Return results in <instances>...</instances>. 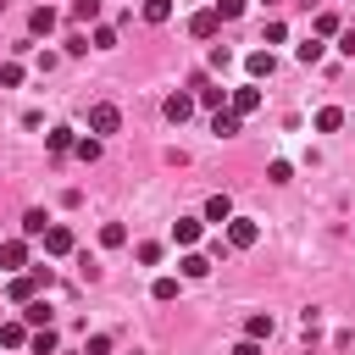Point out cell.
Wrapping results in <instances>:
<instances>
[{
    "label": "cell",
    "mask_w": 355,
    "mask_h": 355,
    "mask_svg": "<svg viewBox=\"0 0 355 355\" xmlns=\"http://www.w3.org/2000/svg\"><path fill=\"white\" fill-rule=\"evenodd\" d=\"M122 128V111L111 105V100H100V105H89V133L100 139V133H116Z\"/></svg>",
    "instance_id": "obj_1"
},
{
    "label": "cell",
    "mask_w": 355,
    "mask_h": 355,
    "mask_svg": "<svg viewBox=\"0 0 355 355\" xmlns=\"http://www.w3.org/2000/svg\"><path fill=\"white\" fill-rule=\"evenodd\" d=\"M200 233H205V216H178L172 222V244H183V250H194Z\"/></svg>",
    "instance_id": "obj_2"
},
{
    "label": "cell",
    "mask_w": 355,
    "mask_h": 355,
    "mask_svg": "<svg viewBox=\"0 0 355 355\" xmlns=\"http://www.w3.org/2000/svg\"><path fill=\"white\" fill-rule=\"evenodd\" d=\"M255 239H261V222H250V216H233V222H227V244H233V250H250Z\"/></svg>",
    "instance_id": "obj_3"
},
{
    "label": "cell",
    "mask_w": 355,
    "mask_h": 355,
    "mask_svg": "<svg viewBox=\"0 0 355 355\" xmlns=\"http://www.w3.org/2000/svg\"><path fill=\"white\" fill-rule=\"evenodd\" d=\"M161 116H166V122H178V128H183V122H189V116H194V94H166V105H161Z\"/></svg>",
    "instance_id": "obj_4"
},
{
    "label": "cell",
    "mask_w": 355,
    "mask_h": 355,
    "mask_svg": "<svg viewBox=\"0 0 355 355\" xmlns=\"http://www.w3.org/2000/svg\"><path fill=\"white\" fill-rule=\"evenodd\" d=\"M244 72H250V78H272V72H277V55H272V50H250V55H244Z\"/></svg>",
    "instance_id": "obj_5"
},
{
    "label": "cell",
    "mask_w": 355,
    "mask_h": 355,
    "mask_svg": "<svg viewBox=\"0 0 355 355\" xmlns=\"http://www.w3.org/2000/svg\"><path fill=\"white\" fill-rule=\"evenodd\" d=\"M255 105H261V89H255V83H244V89L227 94V111H239V116H250Z\"/></svg>",
    "instance_id": "obj_6"
},
{
    "label": "cell",
    "mask_w": 355,
    "mask_h": 355,
    "mask_svg": "<svg viewBox=\"0 0 355 355\" xmlns=\"http://www.w3.org/2000/svg\"><path fill=\"white\" fill-rule=\"evenodd\" d=\"M44 255H72V227L50 222V233H44Z\"/></svg>",
    "instance_id": "obj_7"
},
{
    "label": "cell",
    "mask_w": 355,
    "mask_h": 355,
    "mask_svg": "<svg viewBox=\"0 0 355 355\" xmlns=\"http://www.w3.org/2000/svg\"><path fill=\"white\" fill-rule=\"evenodd\" d=\"M0 266H6V272H22V266H28V244H22V239H6V244H0Z\"/></svg>",
    "instance_id": "obj_8"
},
{
    "label": "cell",
    "mask_w": 355,
    "mask_h": 355,
    "mask_svg": "<svg viewBox=\"0 0 355 355\" xmlns=\"http://www.w3.org/2000/svg\"><path fill=\"white\" fill-rule=\"evenodd\" d=\"M216 28H222L216 11H194V17H189V33H194V39H216Z\"/></svg>",
    "instance_id": "obj_9"
},
{
    "label": "cell",
    "mask_w": 355,
    "mask_h": 355,
    "mask_svg": "<svg viewBox=\"0 0 355 355\" xmlns=\"http://www.w3.org/2000/svg\"><path fill=\"white\" fill-rule=\"evenodd\" d=\"M39 288H44V283H39L33 272H28V277H11V288H6V294H11L17 305H28V300H39Z\"/></svg>",
    "instance_id": "obj_10"
},
{
    "label": "cell",
    "mask_w": 355,
    "mask_h": 355,
    "mask_svg": "<svg viewBox=\"0 0 355 355\" xmlns=\"http://www.w3.org/2000/svg\"><path fill=\"white\" fill-rule=\"evenodd\" d=\"M205 222H222V227H227V222H233V200H227V194H211V200H205Z\"/></svg>",
    "instance_id": "obj_11"
},
{
    "label": "cell",
    "mask_w": 355,
    "mask_h": 355,
    "mask_svg": "<svg viewBox=\"0 0 355 355\" xmlns=\"http://www.w3.org/2000/svg\"><path fill=\"white\" fill-rule=\"evenodd\" d=\"M50 316H55L50 300H28V305H22V322H28V327H50Z\"/></svg>",
    "instance_id": "obj_12"
},
{
    "label": "cell",
    "mask_w": 355,
    "mask_h": 355,
    "mask_svg": "<svg viewBox=\"0 0 355 355\" xmlns=\"http://www.w3.org/2000/svg\"><path fill=\"white\" fill-rule=\"evenodd\" d=\"M244 338H255V344L272 338V316H266V311H250V316H244Z\"/></svg>",
    "instance_id": "obj_13"
},
{
    "label": "cell",
    "mask_w": 355,
    "mask_h": 355,
    "mask_svg": "<svg viewBox=\"0 0 355 355\" xmlns=\"http://www.w3.org/2000/svg\"><path fill=\"white\" fill-rule=\"evenodd\" d=\"M28 349H33V355H55V349H61V338H55V327H33V338H28Z\"/></svg>",
    "instance_id": "obj_14"
},
{
    "label": "cell",
    "mask_w": 355,
    "mask_h": 355,
    "mask_svg": "<svg viewBox=\"0 0 355 355\" xmlns=\"http://www.w3.org/2000/svg\"><path fill=\"white\" fill-rule=\"evenodd\" d=\"M55 22H61V17H55L50 6H39V11L28 17V33H39V39H44V33H55Z\"/></svg>",
    "instance_id": "obj_15"
},
{
    "label": "cell",
    "mask_w": 355,
    "mask_h": 355,
    "mask_svg": "<svg viewBox=\"0 0 355 355\" xmlns=\"http://www.w3.org/2000/svg\"><path fill=\"white\" fill-rule=\"evenodd\" d=\"M239 122H244L239 111H216V116H211V133H216V139H233V133H239Z\"/></svg>",
    "instance_id": "obj_16"
},
{
    "label": "cell",
    "mask_w": 355,
    "mask_h": 355,
    "mask_svg": "<svg viewBox=\"0 0 355 355\" xmlns=\"http://www.w3.org/2000/svg\"><path fill=\"white\" fill-rule=\"evenodd\" d=\"M22 233H28V239H44V233H50V216H44L39 205H33V211H22Z\"/></svg>",
    "instance_id": "obj_17"
},
{
    "label": "cell",
    "mask_w": 355,
    "mask_h": 355,
    "mask_svg": "<svg viewBox=\"0 0 355 355\" xmlns=\"http://www.w3.org/2000/svg\"><path fill=\"white\" fill-rule=\"evenodd\" d=\"M178 272H183V277H205V272H211V255H200V250H189V255L178 261Z\"/></svg>",
    "instance_id": "obj_18"
},
{
    "label": "cell",
    "mask_w": 355,
    "mask_h": 355,
    "mask_svg": "<svg viewBox=\"0 0 355 355\" xmlns=\"http://www.w3.org/2000/svg\"><path fill=\"white\" fill-rule=\"evenodd\" d=\"M227 94H233V89H216V83H200V105H211V111H227Z\"/></svg>",
    "instance_id": "obj_19"
},
{
    "label": "cell",
    "mask_w": 355,
    "mask_h": 355,
    "mask_svg": "<svg viewBox=\"0 0 355 355\" xmlns=\"http://www.w3.org/2000/svg\"><path fill=\"white\" fill-rule=\"evenodd\" d=\"M338 128H344V111L338 105H322L316 111V133H338Z\"/></svg>",
    "instance_id": "obj_20"
},
{
    "label": "cell",
    "mask_w": 355,
    "mask_h": 355,
    "mask_svg": "<svg viewBox=\"0 0 355 355\" xmlns=\"http://www.w3.org/2000/svg\"><path fill=\"white\" fill-rule=\"evenodd\" d=\"M44 144H50V155H67L78 139H72V128H50V133H44Z\"/></svg>",
    "instance_id": "obj_21"
},
{
    "label": "cell",
    "mask_w": 355,
    "mask_h": 355,
    "mask_svg": "<svg viewBox=\"0 0 355 355\" xmlns=\"http://www.w3.org/2000/svg\"><path fill=\"white\" fill-rule=\"evenodd\" d=\"M28 338H33V333H28V322H0V344H11V349H17V344H28Z\"/></svg>",
    "instance_id": "obj_22"
},
{
    "label": "cell",
    "mask_w": 355,
    "mask_h": 355,
    "mask_svg": "<svg viewBox=\"0 0 355 355\" xmlns=\"http://www.w3.org/2000/svg\"><path fill=\"white\" fill-rule=\"evenodd\" d=\"M100 244H105V250H122V244H128V227H122V222H105V227H100Z\"/></svg>",
    "instance_id": "obj_23"
},
{
    "label": "cell",
    "mask_w": 355,
    "mask_h": 355,
    "mask_svg": "<svg viewBox=\"0 0 355 355\" xmlns=\"http://www.w3.org/2000/svg\"><path fill=\"white\" fill-rule=\"evenodd\" d=\"M139 17H144V22H166V17H172V0H144Z\"/></svg>",
    "instance_id": "obj_24"
},
{
    "label": "cell",
    "mask_w": 355,
    "mask_h": 355,
    "mask_svg": "<svg viewBox=\"0 0 355 355\" xmlns=\"http://www.w3.org/2000/svg\"><path fill=\"white\" fill-rule=\"evenodd\" d=\"M150 300H161V305L178 300V277H155V283H150Z\"/></svg>",
    "instance_id": "obj_25"
},
{
    "label": "cell",
    "mask_w": 355,
    "mask_h": 355,
    "mask_svg": "<svg viewBox=\"0 0 355 355\" xmlns=\"http://www.w3.org/2000/svg\"><path fill=\"white\" fill-rule=\"evenodd\" d=\"M338 33H344V28H338V17H333V11H322V17H316V39H338Z\"/></svg>",
    "instance_id": "obj_26"
},
{
    "label": "cell",
    "mask_w": 355,
    "mask_h": 355,
    "mask_svg": "<svg viewBox=\"0 0 355 355\" xmlns=\"http://www.w3.org/2000/svg\"><path fill=\"white\" fill-rule=\"evenodd\" d=\"M100 17V0H72V22H94Z\"/></svg>",
    "instance_id": "obj_27"
},
{
    "label": "cell",
    "mask_w": 355,
    "mask_h": 355,
    "mask_svg": "<svg viewBox=\"0 0 355 355\" xmlns=\"http://www.w3.org/2000/svg\"><path fill=\"white\" fill-rule=\"evenodd\" d=\"M72 155H78V161H100V139H78Z\"/></svg>",
    "instance_id": "obj_28"
},
{
    "label": "cell",
    "mask_w": 355,
    "mask_h": 355,
    "mask_svg": "<svg viewBox=\"0 0 355 355\" xmlns=\"http://www.w3.org/2000/svg\"><path fill=\"white\" fill-rule=\"evenodd\" d=\"M83 355H111V333H89V344H83Z\"/></svg>",
    "instance_id": "obj_29"
},
{
    "label": "cell",
    "mask_w": 355,
    "mask_h": 355,
    "mask_svg": "<svg viewBox=\"0 0 355 355\" xmlns=\"http://www.w3.org/2000/svg\"><path fill=\"white\" fill-rule=\"evenodd\" d=\"M211 11H216V17H222V22H233V17H244V0H216V6H211Z\"/></svg>",
    "instance_id": "obj_30"
},
{
    "label": "cell",
    "mask_w": 355,
    "mask_h": 355,
    "mask_svg": "<svg viewBox=\"0 0 355 355\" xmlns=\"http://www.w3.org/2000/svg\"><path fill=\"white\" fill-rule=\"evenodd\" d=\"M17 83H22V67L6 61V67H0V89H17Z\"/></svg>",
    "instance_id": "obj_31"
},
{
    "label": "cell",
    "mask_w": 355,
    "mask_h": 355,
    "mask_svg": "<svg viewBox=\"0 0 355 355\" xmlns=\"http://www.w3.org/2000/svg\"><path fill=\"white\" fill-rule=\"evenodd\" d=\"M300 61H305V67L322 61V39H305V44H300Z\"/></svg>",
    "instance_id": "obj_32"
},
{
    "label": "cell",
    "mask_w": 355,
    "mask_h": 355,
    "mask_svg": "<svg viewBox=\"0 0 355 355\" xmlns=\"http://www.w3.org/2000/svg\"><path fill=\"white\" fill-rule=\"evenodd\" d=\"M266 178H272V183H288V178H294V166H288V161H272V166H266Z\"/></svg>",
    "instance_id": "obj_33"
},
{
    "label": "cell",
    "mask_w": 355,
    "mask_h": 355,
    "mask_svg": "<svg viewBox=\"0 0 355 355\" xmlns=\"http://www.w3.org/2000/svg\"><path fill=\"white\" fill-rule=\"evenodd\" d=\"M133 255H139V266H155V261H161V244H139Z\"/></svg>",
    "instance_id": "obj_34"
},
{
    "label": "cell",
    "mask_w": 355,
    "mask_h": 355,
    "mask_svg": "<svg viewBox=\"0 0 355 355\" xmlns=\"http://www.w3.org/2000/svg\"><path fill=\"white\" fill-rule=\"evenodd\" d=\"M283 39H288V28H283V22L272 17V22H266V44H283Z\"/></svg>",
    "instance_id": "obj_35"
},
{
    "label": "cell",
    "mask_w": 355,
    "mask_h": 355,
    "mask_svg": "<svg viewBox=\"0 0 355 355\" xmlns=\"http://www.w3.org/2000/svg\"><path fill=\"white\" fill-rule=\"evenodd\" d=\"M116 44V28H94V50H111Z\"/></svg>",
    "instance_id": "obj_36"
},
{
    "label": "cell",
    "mask_w": 355,
    "mask_h": 355,
    "mask_svg": "<svg viewBox=\"0 0 355 355\" xmlns=\"http://www.w3.org/2000/svg\"><path fill=\"white\" fill-rule=\"evenodd\" d=\"M338 50H344V55H355V28H344V33H338Z\"/></svg>",
    "instance_id": "obj_37"
},
{
    "label": "cell",
    "mask_w": 355,
    "mask_h": 355,
    "mask_svg": "<svg viewBox=\"0 0 355 355\" xmlns=\"http://www.w3.org/2000/svg\"><path fill=\"white\" fill-rule=\"evenodd\" d=\"M233 355H261V344H255V338H239V344H233Z\"/></svg>",
    "instance_id": "obj_38"
},
{
    "label": "cell",
    "mask_w": 355,
    "mask_h": 355,
    "mask_svg": "<svg viewBox=\"0 0 355 355\" xmlns=\"http://www.w3.org/2000/svg\"><path fill=\"white\" fill-rule=\"evenodd\" d=\"M61 355H83V349H61Z\"/></svg>",
    "instance_id": "obj_39"
},
{
    "label": "cell",
    "mask_w": 355,
    "mask_h": 355,
    "mask_svg": "<svg viewBox=\"0 0 355 355\" xmlns=\"http://www.w3.org/2000/svg\"><path fill=\"white\" fill-rule=\"evenodd\" d=\"M261 6H277V0H261Z\"/></svg>",
    "instance_id": "obj_40"
},
{
    "label": "cell",
    "mask_w": 355,
    "mask_h": 355,
    "mask_svg": "<svg viewBox=\"0 0 355 355\" xmlns=\"http://www.w3.org/2000/svg\"><path fill=\"white\" fill-rule=\"evenodd\" d=\"M0 11H6V0H0Z\"/></svg>",
    "instance_id": "obj_41"
}]
</instances>
